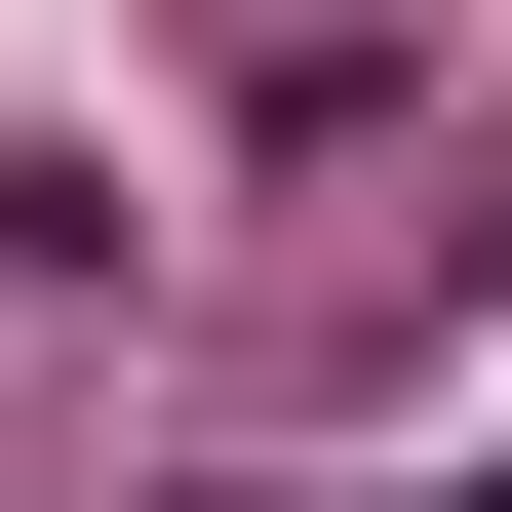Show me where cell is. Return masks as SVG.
Instances as JSON below:
<instances>
[{
	"mask_svg": "<svg viewBox=\"0 0 512 512\" xmlns=\"http://www.w3.org/2000/svg\"><path fill=\"white\" fill-rule=\"evenodd\" d=\"M434 512H512V473H434Z\"/></svg>",
	"mask_w": 512,
	"mask_h": 512,
	"instance_id": "6da1fadb",
	"label": "cell"
}]
</instances>
